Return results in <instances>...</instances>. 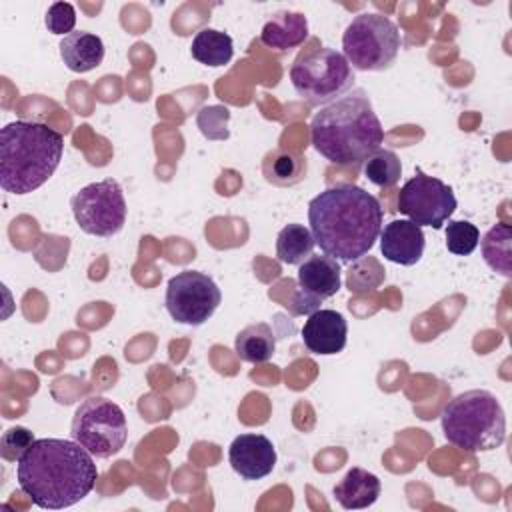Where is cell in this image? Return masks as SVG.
<instances>
[{
	"label": "cell",
	"instance_id": "obj_1",
	"mask_svg": "<svg viewBox=\"0 0 512 512\" xmlns=\"http://www.w3.org/2000/svg\"><path fill=\"white\" fill-rule=\"evenodd\" d=\"M98 478L92 454L76 440L38 438L16 462L20 490L44 510H62L86 498Z\"/></svg>",
	"mask_w": 512,
	"mask_h": 512
},
{
	"label": "cell",
	"instance_id": "obj_2",
	"mask_svg": "<svg viewBox=\"0 0 512 512\" xmlns=\"http://www.w3.org/2000/svg\"><path fill=\"white\" fill-rule=\"evenodd\" d=\"M316 246L344 264L366 256L382 230L380 202L356 184H334L308 204Z\"/></svg>",
	"mask_w": 512,
	"mask_h": 512
},
{
	"label": "cell",
	"instance_id": "obj_3",
	"mask_svg": "<svg viewBox=\"0 0 512 512\" xmlns=\"http://www.w3.org/2000/svg\"><path fill=\"white\" fill-rule=\"evenodd\" d=\"M310 142L318 154L340 166L364 164L384 142V128L364 88L320 108L310 122Z\"/></svg>",
	"mask_w": 512,
	"mask_h": 512
},
{
	"label": "cell",
	"instance_id": "obj_4",
	"mask_svg": "<svg viewBox=\"0 0 512 512\" xmlns=\"http://www.w3.org/2000/svg\"><path fill=\"white\" fill-rule=\"evenodd\" d=\"M64 136L42 122L16 120L0 130V186L22 196L40 188L56 172Z\"/></svg>",
	"mask_w": 512,
	"mask_h": 512
},
{
	"label": "cell",
	"instance_id": "obj_5",
	"mask_svg": "<svg viewBox=\"0 0 512 512\" xmlns=\"http://www.w3.org/2000/svg\"><path fill=\"white\" fill-rule=\"evenodd\" d=\"M444 438L466 452H488L506 438V416L488 390H466L454 396L440 416Z\"/></svg>",
	"mask_w": 512,
	"mask_h": 512
},
{
	"label": "cell",
	"instance_id": "obj_6",
	"mask_svg": "<svg viewBox=\"0 0 512 512\" xmlns=\"http://www.w3.org/2000/svg\"><path fill=\"white\" fill-rule=\"evenodd\" d=\"M290 82L302 100L322 106L352 90L354 70L342 52L324 46L302 52L292 62Z\"/></svg>",
	"mask_w": 512,
	"mask_h": 512
},
{
	"label": "cell",
	"instance_id": "obj_7",
	"mask_svg": "<svg viewBox=\"0 0 512 512\" xmlns=\"http://www.w3.org/2000/svg\"><path fill=\"white\" fill-rule=\"evenodd\" d=\"M398 26L378 12L358 14L342 34L344 58L352 70L378 72L386 70L400 50Z\"/></svg>",
	"mask_w": 512,
	"mask_h": 512
},
{
	"label": "cell",
	"instance_id": "obj_8",
	"mask_svg": "<svg viewBox=\"0 0 512 512\" xmlns=\"http://www.w3.org/2000/svg\"><path fill=\"white\" fill-rule=\"evenodd\" d=\"M70 434L92 456L110 458L124 448L128 424L118 404L104 396H92L76 408Z\"/></svg>",
	"mask_w": 512,
	"mask_h": 512
},
{
	"label": "cell",
	"instance_id": "obj_9",
	"mask_svg": "<svg viewBox=\"0 0 512 512\" xmlns=\"http://www.w3.org/2000/svg\"><path fill=\"white\" fill-rule=\"evenodd\" d=\"M70 208L80 230L98 238L118 234L126 222L124 192L114 178H104L80 188L72 196Z\"/></svg>",
	"mask_w": 512,
	"mask_h": 512
},
{
	"label": "cell",
	"instance_id": "obj_10",
	"mask_svg": "<svg viewBox=\"0 0 512 512\" xmlns=\"http://www.w3.org/2000/svg\"><path fill=\"white\" fill-rule=\"evenodd\" d=\"M164 302L172 320L188 326H200L216 312L222 302V294L208 274L182 270L168 280Z\"/></svg>",
	"mask_w": 512,
	"mask_h": 512
},
{
	"label": "cell",
	"instance_id": "obj_11",
	"mask_svg": "<svg viewBox=\"0 0 512 512\" xmlns=\"http://www.w3.org/2000/svg\"><path fill=\"white\" fill-rule=\"evenodd\" d=\"M396 208L414 224L440 230L456 210V196L440 178L416 172L398 192Z\"/></svg>",
	"mask_w": 512,
	"mask_h": 512
},
{
	"label": "cell",
	"instance_id": "obj_12",
	"mask_svg": "<svg viewBox=\"0 0 512 512\" xmlns=\"http://www.w3.org/2000/svg\"><path fill=\"white\" fill-rule=\"evenodd\" d=\"M232 470L244 480H260L276 466V450L264 434H240L228 448Z\"/></svg>",
	"mask_w": 512,
	"mask_h": 512
},
{
	"label": "cell",
	"instance_id": "obj_13",
	"mask_svg": "<svg viewBox=\"0 0 512 512\" xmlns=\"http://www.w3.org/2000/svg\"><path fill=\"white\" fill-rule=\"evenodd\" d=\"M348 338V324L344 316L330 308H318L308 314L302 326V342L312 354L332 356L344 350Z\"/></svg>",
	"mask_w": 512,
	"mask_h": 512
},
{
	"label": "cell",
	"instance_id": "obj_14",
	"mask_svg": "<svg viewBox=\"0 0 512 512\" xmlns=\"http://www.w3.org/2000/svg\"><path fill=\"white\" fill-rule=\"evenodd\" d=\"M426 238L412 220H392L380 230V252L400 266H414L424 254Z\"/></svg>",
	"mask_w": 512,
	"mask_h": 512
},
{
	"label": "cell",
	"instance_id": "obj_15",
	"mask_svg": "<svg viewBox=\"0 0 512 512\" xmlns=\"http://www.w3.org/2000/svg\"><path fill=\"white\" fill-rule=\"evenodd\" d=\"M298 286L314 296L324 300L334 296L342 286V270L338 260L330 256H310L298 266Z\"/></svg>",
	"mask_w": 512,
	"mask_h": 512
},
{
	"label": "cell",
	"instance_id": "obj_16",
	"mask_svg": "<svg viewBox=\"0 0 512 512\" xmlns=\"http://www.w3.org/2000/svg\"><path fill=\"white\" fill-rule=\"evenodd\" d=\"M60 58L72 72H90L104 60V42L92 32L74 30L60 40Z\"/></svg>",
	"mask_w": 512,
	"mask_h": 512
},
{
	"label": "cell",
	"instance_id": "obj_17",
	"mask_svg": "<svg viewBox=\"0 0 512 512\" xmlns=\"http://www.w3.org/2000/svg\"><path fill=\"white\" fill-rule=\"evenodd\" d=\"M382 484L376 474L364 468H350L334 486V498L344 510H362L372 506L380 496Z\"/></svg>",
	"mask_w": 512,
	"mask_h": 512
},
{
	"label": "cell",
	"instance_id": "obj_18",
	"mask_svg": "<svg viewBox=\"0 0 512 512\" xmlns=\"http://www.w3.org/2000/svg\"><path fill=\"white\" fill-rule=\"evenodd\" d=\"M306 38H308L306 16L302 12H290V10L274 12L260 32L262 44L280 52L304 44Z\"/></svg>",
	"mask_w": 512,
	"mask_h": 512
},
{
	"label": "cell",
	"instance_id": "obj_19",
	"mask_svg": "<svg viewBox=\"0 0 512 512\" xmlns=\"http://www.w3.org/2000/svg\"><path fill=\"white\" fill-rule=\"evenodd\" d=\"M306 158L294 150L276 148L264 156L262 174L274 186H294L306 178Z\"/></svg>",
	"mask_w": 512,
	"mask_h": 512
},
{
	"label": "cell",
	"instance_id": "obj_20",
	"mask_svg": "<svg viewBox=\"0 0 512 512\" xmlns=\"http://www.w3.org/2000/svg\"><path fill=\"white\" fill-rule=\"evenodd\" d=\"M234 350L244 362H250V364L268 362L276 350L274 330L266 322L248 324L236 334Z\"/></svg>",
	"mask_w": 512,
	"mask_h": 512
},
{
	"label": "cell",
	"instance_id": "obj_21",
	"mask_svg": "<svg viewBox=\"0 0 512 512\" xmlns=\"http://www.w3.org/2000/svg\"><path fill=\"white\" fill-rule=\"evenodd\" d=\"M192 58L200 64L218 68L232 60L234 56V42L226 32L214 30V28H202L196 32L192 46H190Z\"/></svg>",
	"mask_w": 512,
	"mask_h": 512
},
{
	"label": "cell",
	"instance_id": "obj_22",
	"mask_svg": "<svg viewBox=\"0 0 512 512\" xmlns=\"http://www.w3.org/2000/svg\"><path fill=\"white\" fill-rule=\"evenodd\" d=\"M484 262L498 274L512 276V228L510 224H494L482 238Z\"/></svg>",
	"mask_w": 512,
	"mask_h": 512
},
{
	"label": "cell",
	"instance_id": "obj_23",
	"mask_svg": "<svg viewBox=\"0 0 512 512\" xmlns=\"http://www.w3.org/2000/svg\"><path fill=\"white\" fill-rule=\"evenodd\" d=\"M316 242L310 228L302 224H288L276 236V256L282 264L300 266L312 256Z\"/></svg>",
	"mask_w": 512,
	"mask_h": 512
},
{
	"label": "cell",
	"instance_id": "obj_24",
	"mask_svg": "<svg viewBox=\"0 0 512 512\" xmlns=\"http://www.w3.org/2000/svg\"><path fill=\"white\" fill-rule=\"evenodd\" d=\"M364 174L372 184L380 188H392L402 176L400 158L392 150L380 148L364 162Z\"/></svg>",
	"mask_w": 512,
	"mask_h": 512
},
{
	"label": "cell",
	"instance_id": "obj_25",
	"mask_svg": "<svg viewBox=\"0 0 512 512\" xmlns=\"http://www.w3.org/2000/svg\"><path fill=\"white\" fill-rule=\"evenodd\" d=\"M480 242V230L468 220H450L446 226V248L456 256H468Z\"/></svg>",
	"mask_w": 512,
	"mask_h": 512
},
{
	"label": "cell",
	"instance_id": "obj_26",
	"mask_svg": "<svg viewBox=\"0 0 512 512\" xmlns=\"http://www.w3.org/2000/svg\"><path fill=\"white\" fill-rule=\"evenodd\" d=\"M378 260L372 256H362L358 260H354V264L348 270V290L350 292H370L374 290L382 280H384V268H376L374 272H370V268L376 264Z\"/></svg>",
	"mask_w": 512,
	"mask_h": 512
},
{
	"label": "cell",
	"instance_id": "obj_27",
	"mask_svg": "<svg viewBox=\"0 0 512 512\" xmlns=\"http://www.w3.org/2000/svg\"><path fill=\"white\" fill-rule=\"evenodd\" d=\"M44 24H46L48 32L68 36L70 32H74V24H76L74 6L70 2H54L46 12Z\"/></svg>",
	"mask_w": 512,
	"mask_h": 512
},
{
	"label": "cell",
	"instance_id": "obj_28",
	"mask_svg": "<svg viewBox=\"0 0 512 512\" xmlns=\"http://www.w3.org/2000/svg\"><path fill=\"white\" fill-rule=\"evenodd\" d=\"M228 118H230V114H228L226 108H222V106H208V108H202L198 112V126H200L204 136L220 140V138L228 136V130H226Z\"/></svg>",
	"mask_w": 512,
	"mask_h": 512
},
{
	"label": "cell",
	"instance_id": "obj_29",
	"mask_svg": "<svg viewBox=\"0 0 512 512\" xmlns=\"http://www.w3.org/2000/svg\"><path fill=\"white\" fill-rule=\"evenodd\" d=\"M34 442V436L28 428L24 426H16L4 432L2 436V458L4 460H20V456L30 448V444Z\"/></svg>",
	"mask_w": 512,
	"mask_h": 512
}]
</instances>
